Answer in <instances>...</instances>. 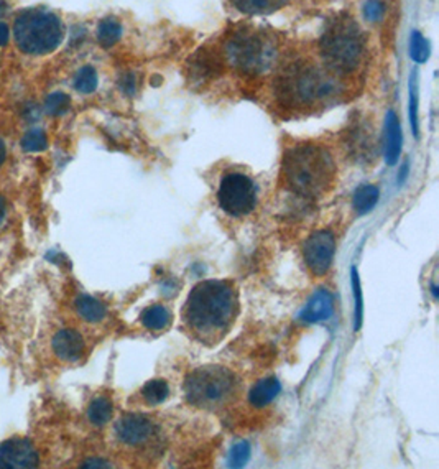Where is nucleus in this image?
Here are the masks:
<instances>
[{"mask_svg": "<svg viewBox=\"0 0 439 469\" xmlns=\"http://www.w3.org/2000/svg\"><path fill=\"white\" fill-rule=\"evenodd\" d=\"M237 313V290L232 283L206 280L198 283L188 295L183 323L198 341L216 344L228 335Z\"/></svg>", "mask_w": 439, "mask_h": 469, "instance_id": "f257e3e1", "label": "nucleus"}, {"mask_svg": "<svg viewBox=\"0 0 439 469\" xmlns=\"http://www.w3.org/2000/svg\"><path fill=\"white\" fill-rule=\"evenodd\" d=\"M337 73L328 66L321 67L310 61H296L278 76L275 93L280 104L292 109H308L319 106L342 91Z\"/></svg>", "mask_w": 439, "mask_h": 469, "instance_id": "f03ea898", "label": "nucleus"}, {"mask_svg": "<svg viewBox=\"0 0 439 469\" xmlns=\"http://www.w3.org/2000/svg\"><path fill=\"white\" fill-rule=\"evenodd\" d=\"M282 173L285 184L293 193L303 198H319L334 184L336 164L324 147L303 143L285 153Z\"/></svg>", "mask_w": 439, "mask_h": 469, "instance_id": "7ed1b4c3", "label": "nucleus"}, {"mask_svg": "<svg viewBox=\"0 0 439 469\" xmlns=\"http://www.w3.org/2000/svg\"><path fill=\"white\" fill-rule=\"evenodd\" d=\"M321 56L334 73H351L365 55V38L359 26L347 17H339L326 26L319 40Z\"/></svg>", "mask_w": 439, "mask_h": 469, "instance_id": "20e7f679", "label": "nucleus"}, {"mask_svg": "<svg viewBox=\"0 0 439 469\" xmlns=\"http://www.w3.org/2000/svg\"><path fill=\"white\" fill-rule=\"evenodd\" d=\"M241 382L232 371L219 366L194 369L184 382L188 402L198 408L221 410L237 399Z\"/></svg>", "mask_w": 439, "mask_h": 469, "instance_id": "39448f33", "label": "nucleus"}, {"mask_svg": "<svg viewBox=\"0 0 439 469\" xmlns=\"http://www.w3.org/2000/svg\"><path fill=\"white\" fill-rule=\"evenodd\" d=\"M13 38L25 55L43 56L60 47L65 38V30L61 20L53 12L29 8L15 19Z\"/></svg>", "mask_w": 439, "mask_h": 469, "instance_id": "423d86ee", "label": "nucleus"}, {"mask_svg": "<svg viewBox=\"0 0 439 469\" xmlns=\"http://www.w3.org/2000/svg\"><path fill=\"white\" fill-rule=\"evenodd\" d=\"M225 56L230 66L247 74H259L270 70L278 58L277 42L266 31L239 29L225 43Z\"/></svg>", "mask_w": 439, "mask_h": 469, "instance_id": "0eeeda50", "label": "nucleus"}, {"mask_svg": "<svg viewBox=\"0 0 439 469\" xmlns=\"http://www.w3.org/2000/svg\"><path fill=\"white\" fill-rule=\"evenodd\" d=\"M217 200L230 216L250 214L257 205L255 184L242 173H229L221 182Z\"/></svg>", "mask_w": 439, "mask_h": 469, "instance_id": "6e6552de", "label": "nucleus"}, {"mask_svg": "<svg viewBox=\"0 0 439 469\" xmlns=\"http://www.w3.org/2000/svg\"><path fill=\"white\" fill-rule=\"evenodd\" d=\"M334 251H336V241H334L331 232H314L305 244V260L308 269L318 277L324 275L331 267Z\"/></svg>", "mask_w": 439, "mask_h": 469, "instance_id": "1a4fd4ad", "label": "nucleus"}, {"mask_svg": "<svg viewBox=\"0 0 439 469\" xmlns=\"http://www.w3.org/2000/svg\"><path fill=\"white\" fill-rule=\"evenodd\" d=\"M114 430L117 440L120 443L129 446H142L155 436L157 427L150 418L143 417V415L129 413L117 420Z\"/></svg>", "mask_w": 439, "mask_h": 469, "instance_id": "9d476101", "label": "nucleus"}, {"mask_svg": "<svg viewBox=\"0 0 439 469\" xmlns=\"http://www.w3.org/2000/svg\"><path fill=\"white\" fill-rule=\"evenodd\" d=\"M38 453L26 438H10L0 445V469H31L38 466Z\"/></svg>", "mask_w": 439, "mask_h": 469, "instance_id": "9b49d317", "label": "nucleus"}, {"mask_svg": "<svg viewBox=\"0 0 439 469\" xmlns=\"http://www.w3.org/2000/svg\"><path fill=\"white\" fill-rule=\"evenodd\" d=\"M53 351L58 359L65 360V363H76L83 358L84 354V340L74 329L65 328L60 329L56 335L53 336Z\"/></svg>", "mask_w": 439, "mask_h": 469, "instance_id": "f8f14e48", "label": "nucleus"}, {"mask_svg": "<svg viewBox=\"0 0 439 469\" xmlns=\"http://www.w3.org/2000/svg\"><path fill=\"white\" fill-rule=\"evenodd\" d=\"M334 303L333 296L328 290H318L308 301L305 310L300 313V319L305 323L326 321L333 317Z\"/></svg>", "mask_w": 439, "mask_h": 469, "instance_id": "ddd939ff", "label": "nucleus"}, {"mask_svg": "<svg viewBox=\"0 0 439 469\" xmlns=\"http://www.w3.org/2000/svg\"><path fill=\"white\" fill-rule=\"evenodd\" d=\"M401 125L393 111L387 112L385 117V161L388 165H395L401 153Z\"/></svg>", "mask_w": 439, "mask_h": 469, "instance_id": "4468645a", "label": "nucleus"}, {"mask_svg": "<svg viewBox=\"0 0 439 469\" xmlns=\"http://www.w3.org/2000/svg\"><path fill=\"white\" fill-rule=\"evenodd\" d=\"M237 12L246 15H269L287 7L289 0H230Z\"/></svg>", "mask_w": 439, "mask_h": 469, "instance_id": "2eb2a0df", "label": "nucleus"}, {"mask_svg": "<svg viewBox=\"0 0 439 469\" xmlns=\"http://www.w3.org/2000/svg\"><path fill=\"white\" fill-rule=\"evenodd\" d=\"M280 390H282V385H280L277 379H262V381H259L252 387L250 394H248V400L257 408L266 407V405L273 402L275 397L280 394Z\"/></svg>", "mask_w": 439, "mask_h": 469, "instance_id": "dca6fc26", "label": "nucleus"}, {"mask_svg": "<svg viewBox=\"0 0 439 469\" xmlns=\"http://www.w3.org/2000/svg\"><path fill=\"white\" fill-rule=\"evenodd\" d=\"M74 308L78 311L79 317L88 323L102 321L107 315V310L102 301H99L90 295H79L74 300Z\"/></svg>", "mask_w": 439, "mask_h": 469, "instance_id": "f3484780", "label": "nucleus"}, {"mask_svg": "<svg viewBox=\"0 0 439 469\" xmlns=\"http://www.w3.org/2000/svg\"><path fill=\"white\" fill-rule=\"evenodd\" d=\"M140 321H142V324L147 329H152V331H161V329H165L170 324L171 313L165 308V306L153 305L142 311Z\"/></svg>", "mask_w": 439, "mask_h": 469, "instance_id": "a211bd4d", "label": "nucleus"}, {"mask_svg": "<svg viewBox=\"0 0 439 469\" xmlns=\"http://www.w3.org/2000/svg\"><path fill=\"white\" fill-rule=\"evenodd\" d=\"M378 198L380 191L377 186H374V184H364V186L357 188L352 205H354V209L359 214H367L369 211H372L375 205H377Z\"/></svg>", "mask_w": 439, "mask_h": 469, "instance_id": "6ab92c4d", "label": "nucleus"}, {"mask_svg": "<svg viewBox=\"0 0 439 469\" xmlns=\"http://www.w3.org/2000/svg\"><path fill=\"white\" fill-rule=\"evenodd\" d=\"M112 412H114V407H112L111 400L106 399V397H99V399H94L90 402L88 408V418L93 425L104 427L106 423L111 422Z\"/></svg>", "mask_w": 439, "mask_h": 469, "instance_id": "aec40b11", "label": "nucleus"}, {"mask_svg": "<svg viewBox=\"0 0 439 469\" xmlns=\"http://www.w3.org/2000/svg\"><path fill=\"white\" fill-rule=\"evenodd\" d=\"M122 37V25L114 19H106L99 24L97 40L104 48H111Z\"/></svg>", "mask_w": 439, "mask_h": 469, "instance_id": "412c9836", "label": "nucleus"}, {"mask_svg": "<svg viewBox=\"0 0 439 469\" xmlns=\"http://www.w3.org/2000/svg\"><path fill=\"white\" fill-rule=\"evenodd\" d=\"M170 395V387L166 384V381H161V379H155V381L147 382L142 389V397L145 399V402L150 405H158L161 402H165Z\"/></svg>", "mask_w": 439, "mask_h": 469, "instance_id": "4be33fe9", "label": "nucleus"}, {"mask_svg": "<svg viewBox=\"0 0 439 469\" xmlns=\"http://www.w3.org/2000/svg\"><path fill=\"white\" fill-rule=\"evenodd\" d=\"M429 53H431V48H429L428 40L423 37L420 31H411L410 37V58L415 63H426L429 60Z\"/></svg>", "mask_w": 439, "mask_h": 469, "instance_id": "5701e85b", "label": "nucleus"}, {"mask_svg": "<svg viewBox=\"0 0 439 469\" xmlns=\"http://www.w3.org/2000/svg\"><path fill=\"white\" fill-rule=\"evenodd\" d=\"M74 88L81 94H90L97 88V73L93 66H83L76 73Z\"/></svg>", "mask_w": 439, "mask_h": 469, "instance_id": "b1692460", "label": "nucleus"}, {"mask_svg": "<svg viewBox=\"0 0 439 469\" xmlns=\"http://www.w3.org/2000/svg\"><path fill=\"white\" fill-rule=\"evenodd\" d=\"M71 107V97L67 94L56 91L53 94H49L45 101V111H47L48 116L51 117H60L63 114H66Z\"/></svg>", "mask_w": 439, "mask_h": 469, "instance_id": "393cba45", "label": "nucleus"}, {"mask_svg": "<svg viewBox=\"0 0 439 469\" xmlns=\"http://www.w3.org/2000/svg\"><path fill=\"white\" fill-rule=\"evenodd\" d=\"M20 145L25 152H30V153H38V152L47 150V147H48L47 134L40 129H31L24 135Z\"/></svg>", "mask_w": 439, "mask_h": 469, "instance_id": "a878e982", "label": "nucleus"}, {"mask_svg": "<svg viewBox=\"0 0 439 469\" xmlns=\"http://www.w3.org/2000/svg\"><path fill=\"white\" fill-rule=\"evenodd\" d=\"M250 458V445L247 441H239L230 448L229 453V466L230 468H242L244 464Z\"/></svg>", "mask_w": 439, "mask_h": 469, "instance_id": "bb28decb", "label": "nucleus"}, {"mask_svg": "<svg viewBox=\"0 0 439 469\" xmlns=\"http://www.w3.org/2000/svg\"><path fill=\"white\" fill-rule=\"evenodd\" d=\"M410 124L413 134L418 137V86H416V76H411L410 81Z\"/></svg>", "mask_w": 439, "mask_h": 469, "instance_id": "cd10ccee", "label": "nucleus"}, {"mask_svg": "<svg viewBox=\"0 0 439 469\" xmlns=\"http://www.w3.org/2000/svg\"><path fill=\"white\" fill-rule=\"evenodd\" d=\"M385 15V3L382 0H367L364 6V17L370 24L380 22Z\"/></svg>", "mask_w": 439, "mask_h": 469, "instance_id": "c85d7f7f", "label": "nucleus"}, {"mask_svg": "<svg viewBox=\"0 0 439 469\" xmlns=\"http://www.w3.org/2000/svg\"><path fill=\"white\" fill-rule=\"evenodd\" d=\"M352 275V288H354V296H356V331H359L360 324H362V293H360V280H359V273H357L356 267H352L351 270Z\"/></svg>", "mask_w": 439, "mask_h": 469, "instance_id": "c756f323", "label": "nucleus"}, {"mask_svg": "<svg viewBox=\"0 0 439 469\" xmlns=\"http://www.w3.org/2000/svg\"><path fill=\"white\" fill-rule=\"evenodd\" d=\"M119 86L122 93H125L127 96H134L137 93V78L134 73H124L119 79Z\"/></svg>", "mask_w": 439, "mask_h": 469, "instance_id": "7c9ffc66", "label": "nucleus"}, {"mask_svg": "<svg viewBox=\"0 0 439 469\" xmlns=\"http://www.w3.org/2000/svg\"><path fill=\"white\" fill-rule=\"evenodd\" d=\"M81 468H111V463L101 458H89L81 464Z\"/></svg>", "mask_w": 439, "mask_h": 469, "instance_id": "2f4dec72", "label": "nucleus"}, {"mask_svg": "<svg viewBox=\"0 0 439 469\" xmlns=\"http://www.w3.org/2000/svg\"><path fill=\"white\" fill-rule=\"evenodd\" d=\"M10 40V30H8L7 24L0 22V47H6Z\"/></svg>", "mask_w": 439, "mask_h": 469, "instance_id": "473e14b6", "label": "nucleus"}, {"mask_svg": "<svg viewBox=\"0 0 439 469\" xmlns=\"http://www.w3.org/2000/svg\"><path fill=\"white\" fill-rule=\"evenodd\" d=\"M408 170H410V161H405L404 166H401V173L398 175V183H404L406 177H408Z\"/></svg>", "mask_w": 439, "mask_h": 469, "instance_id": "72a5a7b5", "label": "nucleus"}, {"mask_svg": "<svg viewBox=\"0 0 439 469\" xmlns=\"http://www.w3.org/2000/svg\"><path fill=\"white\" fill-rule=\"evenodd\" d=\"M6 214H7V205H6V200H3L2 196H0V224L3 223V219H6Z\"/></svg>", "mask_w": 439, "mask_h": 469, "instance_id": "f704fd0d", "label": "nucleus"}, {"mask_svg": "<svg viewBox=\"0 0 439 469\" xmlns=\"http://www.w3.org/2000/svg\"><path fill=\"white\" fill-rule=\"evenodd\" d=\"M6 157H7V147L2 138H0V166H2L3 161H6Z\"/></svg>", "mask_w": 439, "mask_h": 469, "instance_id": "c9c22d12", "label": "nucleus"}, {"mask_svg": "<svg viewBox=\"0 0 439 469\" xmlns=\"http://www.w3.org/2000/svg\"><path fill=\"white\" fill-rule=\"evenodd\" d=\"M6 12H7V3H6V0H0V19H2V17L6 15Z\"/></svg>", "mask_w": 439, "mask_h": 469, "instance_id": "e433bc0d", "label": "nucleus"}, {"mask_svg": "<svg viewBox=\"0 0 439 469\" xmlns=\"http://www.w3.org/2000/svg\"><path fill=\"white\" fill-rule=\"evenodd\" d=\"M431 290H433L434 299H438V288H436V285H433V287H431Z\"/></svg>", "mask_w": 439, "mask_h": 469, "instance_id": "4c0bfd02", "label": "nucleus"}]
</instances>
